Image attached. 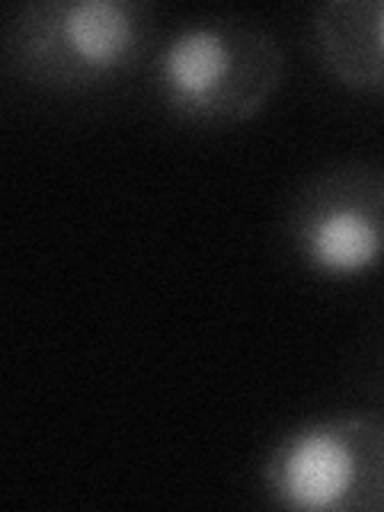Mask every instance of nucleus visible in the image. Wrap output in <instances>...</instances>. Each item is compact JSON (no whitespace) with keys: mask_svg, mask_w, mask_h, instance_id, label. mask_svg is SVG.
Segmentation results:
<instances>
[{"mask_svg":"<svg viewBox=\"0 0 384 512\" xmlns=\"http://www.w3.org/2000/svg\"><path fill=\"white\" fill-rule=\"evenodd\" d=\"M285 77L272 29L244 13H208L160 36L148 61L157 106L196 128H234L253 119Z\"/></svg>","mask_w":384,"mask_h":512,"instance_id":"nucleus-1","label":"nucleus"},{"mask_svg":"<svg viewBox=\"0 0 384 512\" xmlns=\"http://www.w3.org/2000/svg\"><path fill=\"white\" fill-rule=\"evenodd\" d=\"M157 42V10L141 0H29L4 29L10 68L58 93L119 84L151 61Z\"/></svg>","mask_w":384,"mask_h":512,"instance_id":"nucleus-2","label":"nucleus"},{"mask_svg":"<svg viewBox=\"0 0 384 512\" xmlns=\"http://www.w3.org/2000/svg\"><path fill=\"white\" fill-rule=\"evenodd\" d=\"M272 506L311 512H384V416L340 413L298 423L260 464Z\"/></svg>","mask_w":384,"mask_h":512,"instance_id":"nucleus-3","label":"nucleus"},{"mask_svg":"<svg viewBox=\"0 0 384 512\" xmlns=\"http://www.w3.org/2000/svg\"><path fill=\"white\" fill-rule=\"evenodd\" d=\"M298 263L327 282H349L384 263V164L336 160L301 180L285 208Z\"/></svg>","mask_w":384,"mask_h":512,"instance_id":"nucleus-4","label":"nucleus"},{"mask_svg":"<svg viewBox=\"0 0 384 512\" xmlns=\"http://www.w3.org/2000/svg\"><path fill=\"white\" fill-rule=\"evenodd\" d=\"M308 48L336 84L384 93V0H324L311 10Z\"/></svg>","mask_w":384,"mask_h":512,"instance_id":"nucleus-5","label":"nucleus"}]
</instances>
